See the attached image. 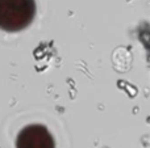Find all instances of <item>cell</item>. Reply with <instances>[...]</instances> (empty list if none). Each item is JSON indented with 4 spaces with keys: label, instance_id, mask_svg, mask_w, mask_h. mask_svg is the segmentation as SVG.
<instances>
[{
    "label": "cell",
    "instance_id": "6da1fadb",
    "mask_svg": "<svg viewBox=\"0 0 150 148\" xmlns=\"http://www.w3.org/2000/svg\"><path fill=\"white\" fill-rule=\"evenodd\" d=\"M36 15L34 0H0V29L18 31L30 25Z\"/></svg>",
    "mask_w": 150,
    "mask_h": 148
},
{
    "label": "cell",
    "instance_id": "7a4b0ae2",
    "mask_svg": "<svg viewBox=\"0 0 150 148\" xmlns=\"http://www.w3.org/2000/svg\"><path fill=\"white\" fill-rule=\"evenodd\" d=\"M17 148H55L54 139L45 126L29 125L20 131L16 140Z\"/></svg>",
    "mask_w": 150,
    "mask_h": 148
}]
</instances>
